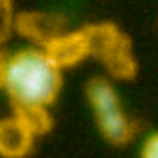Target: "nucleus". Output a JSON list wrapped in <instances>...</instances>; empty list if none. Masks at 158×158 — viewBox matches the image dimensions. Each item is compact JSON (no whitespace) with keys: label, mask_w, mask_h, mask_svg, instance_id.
Segmentation results:
<instances>
[{"label":"nucleus","mask_w":158,"mask_h":158,"mask_svg":"<svg viewBox=\"0 0 158 158\" xmlns=\"http://www.w3.org/2000/svg\"><path fill=\"white\" fill-rule=\"evenodd\" d=\"M63 86V70L44 49H21L10 56L5 91L14 109H49Z\"/></svg>","instance_id":"1"},{"label":"nucleus","mask_w":158,"mask_h":158,"mask_svg":"<svg viewBox=\"0 0 158 158\" xmlns=\"http://www.w3.org/2000/svg\"><path fill=\"white\" fill-rule=\"evenodd\" d=\"M86 98L93 109L98 130L109 144L114 147H123L135 137V123L133 118L126 114L118 91L114 89V84L105 77H95L86 84Z\"/></svg>","instance_id":"2"},{"label":"nucleus","mask_w":158,"mask_h":158,"mask_svg":"<svg viewBox=\"0 0 158 158\" xmlns=\"http://www.w3.org/2000/svg\"><path fill=\"white\" fill-rule=\"evenodd\" d=\"M14 116L21 118V121L28 126V130L35 135V137L49 133V128H51L49 109H14Z\"/></svg>","instance_id":"7"},{"label":"nucleus","mask_w":158,"mask_h":158,"mask_svg":"<svg viewBox=\"0 0 158 158\" xmlns=\"http://www.w3.org/2000/svg\"><path fill=\"white\" fill-rule=\"evenodd\" d=\"M35 135L16 116L0 121V156L2 158H26L33 149Z\"/></svg>","instance_id":"6"},{"label":"nucleus","mask_w":158,"mask_h":158,"mask_svg":"<svg viewBox=\"0 0 158 158\" xmlns=\"http://www.w3.org/2000/svg\"><path fill=\"white\" fill-rule=\"evenodd\" d=\"M14 7H12V0H0V44L10 37V33L14 30Z\"/></svg>","instance_id":"8"},{"label":"nucleus","mask_w":158,"mask_h":158,"mask_svg":"<svg viewBox=\"0 0 158 158\" xmlns=\"http://www.w3.org/2000/svg\"><path fill=\"white\" fill-rule=\"evenodd\" d=\"M84 33L89 37L91 56L98 58L114 79H135L137 74V60L133 54L130 37L118 28L116 23H89L84 26Z\"/></svg>","instance_id":"3"},{"label":"nucleus","mask_w":158,"mask_h":158,"mask_svg":"<svg viewBox=\"0 0 158 158\" xmlns=\"http://www.w3.org/2000/svg\"><path fill=\"white\" fill-rule=\"evenodd\" d=\"M139 158H158V133H151L139 149Z\"/></svg>","instance_id":"9"},{"label":"nucleus","mask_w":158,"mask_h":158,"mask_svg":"<svg viewBox=\"0 0 158 158\" xmlns=\"http://www.w3.org/2000/svg\"><path fill=\"white\" fill-rule=\"evenodd\" d=\"M14 28L21 37L40 42L44 49L49 42L65 33V19L54 12H21L16 14Z\"/></svg>","instance_id":"4"},{"label":"nucleus","mask_w":158,"mask_h":158,"mask_svg":"<svg viewBox=\"0 0 158 158\" xmlns=\"http://www.w3.org/2000/svg\"><path fill=\"white\" fill-rule=\"evenodd\" d=\"M7 56L0 51V89H5V74H7Z\"/></svg>","instance_id":"10"},{"label":"nucleus","mask_w":158,"mask_h":158,"mask_svg":"<svg viewBox=\"0 0 158 158\" xmlns=\"http://www.w3.org/2000/svg\"><path fill=\"white\" fill-rule=\"evenodd\" d=\"M44 51L49 54V58L54 60L60 70L74 68V65H79L84 58L91 56L89 37H86L84 28L72 30V33H63L60 37H56L54 42H49V44L44 47Z\"/></svg>","instance_id":"5"}]
</instances>
